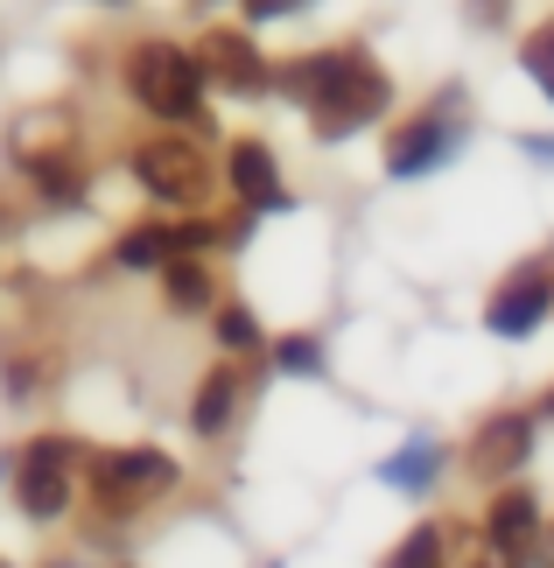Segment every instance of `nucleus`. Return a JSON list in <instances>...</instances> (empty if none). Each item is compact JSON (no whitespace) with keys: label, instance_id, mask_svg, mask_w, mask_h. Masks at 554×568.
<instances>
[{"label":"nucleus","instance_id":"nucleus-1","mask_svg":"<svg viewBox=\"0 0 554 568\" xmlns=\"http://www.w3.org/2000/svg\"><path fill=\"white\" fill-rule=\"evenodd\" d=\"M127 92L154 120H197V105H204V63L190 50H175V42H141L127 57Z\"/></svg>","mask_w":554,"mask_h":568},{"label":"nucleus","instance_id":"nucleus-2","mask_svg":"<svg viewBox=\"0 0 554 568\" xmlns=\"http://www.w3.org/2000/svg\"><path fill=\"white\" fill-rule=\"evenodd\" d=\"M380 113H386V78L365 63V50H344L338 78L309 99V126H316V141H351L359 126H372Z\"/></svg>","mask_w":554,"mask_h":568},{"label":"nucleus","instance_id":"nucleus-3","mask_svg":"<svg viewBox=\"0 0 554 568\" xmlns=\"http://www.w3.org/2000/svg\"><path fill=\"white\" fill-rule=\"evenodd\" d=\"M134 176H141V190L154 196V204H197V196L211 190V162L197 155L190 141H148V148H134Z\"/></svg>","mask_w":554,"mask_h":568},{"label":"nucleus","instance_id":"nucleus-4","mask_svg":"<svg viewBox=\"0 0 554 568\" xmlns=\"http://www.w3.org/2000/svg\"><path fill=\"white\" fill-rule=\"evenodd\" d=\"M14 498H21L29 519H57L63 506H71V443H63V435H42V443L21 449Z\"/></svg>","mask_w":554,"mask_h":568},{"label":"nucleus","instance_id":"nucleus-5","mask_svg":"<svg viewBox=\"0 0 554 568\" xmlns=\"http://www.w3.org/2000/svg\"><path fill=\"white\" fill-rule=\"evenodd\" d=\"M547 310H554V274H547V267H520V274L492 295V310H484V331L520 344V337H534L541 323H547Z\"/></svg>","mask_w":554,"mask_h":568},{"label":"nucleus","instance_id":"nucleus-6","mask_svg":"<svg viewBox=\"0 0 554 568\" xmlns=\"http://www.w3.org/2000/svg\"><path fill=\"white\" fill-rule=\"evenodd\" d=\"M169 485H175V464L162 449H113V456H99V498L120 491V506H134V498H154Z\"/></svg>","mask_w":554,"mask_h":568},{"label":"nucleus","instance_id":"nucleus-7","mask_svg":"<svg viewBox=\"0 0 554 568\" xmlns=\"http://www.w3.org/2000/svg\"><path fill=\"white\" fill-rule=\"evenodd\" d=\"M197 63H204V78H225L232 92H260V84H274V71L260 63L246 29H211L204 50H197Z\"/></svg>","mask_w":554,"mask_h":568},{"label":"nucleus","instance_id":"nucleus-8","mask_svg":"<svg viewBox=\"0 0 554 568\" xmlns=\"http://www.w3.org/2000/svg\"><path fill=\"white\" fill-rule=\"evenodd\" d=\"M484 540H492L498 555L526 561V555H534V540H541V498L520 491V485H505L492 498V513H484Z\"/></svg>","mask_w":554,"mask_h":568},{"label":"nucleus","instance_id":"nucleus-9","mask_svg":"<svg viewBox=\"0 0 554 568\" xmlns=\"http://www.w3.org/2000/svg\"><path fill=\"white\" fill-rule=\"evenodd\" d=\"M225 183H232V196L246 211H288V190L274 176V155L260 141H232L225 148Z\"/></svg>","mask_w":554,"mask_h":568},{"label":"nucleus","instance_id":"nucleus-10","mask_svg":"<svg viewBox=\"0 0 554 568\" xmlns=\"http://www.w3.org/2000/svg\"><path fill=\"white\" fill-rule=\"evenodd\" d=\"M450 148H456L450 120H442V113H421V120H407L401 134L386 141V176H429Z\"/></svg>","mask_w":554,"mask_h":568},{"label":"nucleus","instance_id":"nucleus-11","mask_svg":"<svg viewBox=\"0 0 554 568\" xmlns=\"http://www.w3.org/2000/svg\"><path fill=\"white\" fill-rule=\"evenodd\" d=\"M526 456H534V414H498V422H484L471 464H477V477H505V470H520Z\"/></svg>","mask_w":554,"mask_h":568},{"label":"nucleus","instance_id":"nucleus-12","mask_svg":"<svg viewBox=\"0 0 554 568\" xmlns=\"http://www.w3.org/2000/svg\"><path fill=\"white\" fill-rule=\"evenodd\" d=\"M232 414H239V373H232V365H211V373H204V386H197V407H190V422H197V435H204V443H218Z\"/></svg>","mask_w":554,"mask_h":568},{"label":"nucleus","instance_id":"nucleus-13","mask_svg":"<svg viewBox=\"0 0 554 568\" xmlns=\"http://www.w3.org/2000/svg\"><path fill=\"white\" fill-rule=\"evenodd\" d=\"M113 260H120L127 274H162L169 260H175V232H169V225H134V232L120 239Z\"/></svg>","mask_w":554,"mask_h":568},{"label":"nucleus","instance_id":"nucleus-14","mask_svg":"<svg viewBox=\"0 0 554 568\" xmlns=\"http://www.w3.org/2000/svg\"><path fill=\"white\" fill-rule=\"evenodd\" d=\"M162 295L175 302V310H211V274H204V260H197V253H175L169 267H162Z\"/></svg>","mask_w":554,"mask_h":568},{"label":"nucleus","instance_id":"nucleus-15","mask_svg":"<svg viewBox=\"0 0 554 568\" xmlns=\"http://www.w3.org/2000/svg\"><path fill=\"white\" fill-rule=\"evenodd\" d=\"M435 470H442V443H407L401 456H386V464H380V477H386L393 491H421Z\"/></svg>","mask_w":554,"mask_h":568},{"label":"nucleus","instance_id":"nucleus-16","mask_svg":"<svg viewBox=\"0 0 554 568\" xmlns=\"http://www.w3.org/2000/svg\"><path fill=\"white\" fill-rule=\"evenodd\" d=\"M211 331H218V344H225V352H253V344H260V323H253L246 302H225Z\"/></svg>","mask_w":554,"mask_h":568},{"label":"nucleus","instance_id":"nucleus-17","mask_svg":"<svg viewBox=\"0 0 554 568\" xmlns=\"http://www.w3.org/2000/svg\"><path fill=\"white\" fill-rule=\"evenodd\" d=\"M520 63H526V78H534L541 92L554 99V21H541V29L526 36V50H520Z\"/></svg>","mask_w":554,"mask_h":568},{"label":"nucleus","instance_id":"nucleus-18","mask_svg":"<svg viewBox=\"0 0 554 568\" xmlns=\"http://www.w3.org/2000/svg\"><path fill=\"white\" fill-rule=\"evenodd\" d=\"M274 365H281V373H295V379H316L323 373V344L316 337H281L274 344Z\"/></svg>","mask_w":554,"mask_h":568},{"label":"nucleus","instance_id":"nucleus-19","mask_svg":"<svg viewBox=\"0 0 554 568\" xmlns=\"http://www.w3.org/2000/svg\"><path fill=\"white\" fill-rule=\"evenodd\" d=\"M393 568H442V534L435 527H414L401 540V555H393Z\"/></svg>","mask_w":554,"mask_h":568},{"label":"nucleus","instance_id":"nucleus-20","mask_svg":"<svg viewBox=\"0 0 554 568\" xmlns=\"http://www.w3.org/2000/svg\"><path fill=\"white\" fill-rule=\"evenodd\" d=\"M309 8V0H246V14L253 21H274V14H302Z\"/></svg>","mask_w":554,"mask_h":568},{"label":"nucleus","instance_id":"nucleus-21","mask_svg":"<svg viewBox=\"0 0 554 568\" xmlns=\"http://www.w3.org/2000/svg\"><path fill=\"white\" fill-rule=\"evenodd\" d=\"M477 21H498V0H477Z\"/></svg>","mask_w":554,"mask_h":568},{"label":"nucleus","instance_id":"nucleus-22","mask_svg":"<svg viewBox=\"0 0 554 568\" xmlns=\"http://www.w3.org/2000/svg\"><path fill=\"white\" fill-rule=\"evenodd\" d=\"M541 414H547V422H554V393H547V407H541Z\"/></svg>","mask_w":554,"mask_h":568}]
</instances>
